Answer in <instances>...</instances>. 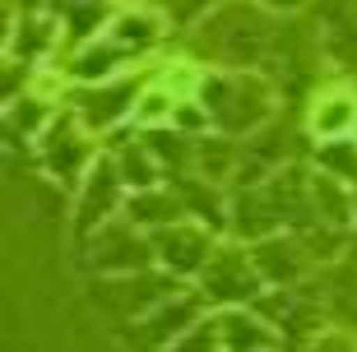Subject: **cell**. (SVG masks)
<instances>
[{"mask_svg": "<svg viewBox=\"0 0 357 352\" xmlns=\"http://www.w3.org/2000/svg\"><path fill=\"white\" fill-rule=\"evenodd\" d=\"M153 250H158L172 269H204V264H209V236L199 232L195 222H176V227H167V232L153 241Z\"/></svg>", "mask_w": 357, "mask_h": 352, "instance_id": "obj_1", "label": "cell"}, {"mask_svg": "<svg viewBox=\"0 0 357 352\" xmlns=\"http://www.w3.org/2000/svg\"><path fill=\"white\" fill-rule=\"evenodd\" d=\"M116 181H121L116 162H98V171L89 176V185H84V195H79V218H84V227H98L102 218H112V204H116Z\"/></svg>", "mask_w": 357, "mask_h": 352, "instance_id": "obj_2", "label": "cell"}, {"mask_svg": "<svg viewBox=\"0 0 357 352\" xmlns=\"http://www.w3.org/2000/svg\"><path fill=\"white\" fill-rule=\"evenodd\" d=\"M218 343H223V352H260L274 343V334H269L260 320H251V315H223V325H218Z\"/></svg>", "mask_w": 357, "mask_h": 352, "instance_id": "obj_3", "label": "cell"}, {"mask_svg": "<svg viewBox=\"0 0 357 352\" xmlns=\"http://www.w3.org/2000/svg\"><path fill=\"white\" fill-rule=\"evenodd\" d=\"M353 98L348 93H325L316 102V112H311V130L320 135V139H330V135H339V130H348L353 125Z\"/></svg>", "mask_w": 357, "mask_h": 352, "instance_id": "obj_4", "label": "cell"}, {"mask_svg": "<svg viewBox=\"0 0 357 352\" xmlns=\"http://www.w3.org/2000/svg\"><path fill=\"white\" fill-rule=\"evenodd\" d=\"M79 158H84V139L75 130H61L52 144H47V162H52V171H56V176H66V181L79 171Z\"/></svg>", "mask_w": 357, "mask_h": 352, "instance_id": "obj_5", "label": "cell"}, {"mask_svg": "<svg viewBox=\"0 0 357 352\" xmlns=\"http://www.w3.org/2000/svg\"><path fill=\"white\" fill-rule=\"evenodd\" d=\"M126 102H130V84H116V89L98 93V98H89V125H107V121L126 116Z\"/></svg>", "mask_w": 357, "mask_h": 352, "instance_id": "obj_6", "label": "cell"}, {"mask_svg": "<svg viewBox=\"0 0 357 352\" xmlns=\"http://www.w3.org/2000/svg\"><path fill=\"white\" fill-rule=\"evenodd\" d=\"M121 181L139 185V190H153V181H158V171H153V158H149V148H126L116 162Z\"/></svg>", "mask_w": 357, "mask_h": 352, "instance_id": "obj_7", "label": "cell"}, {"mask_svg": "<svg viewBox=\"0 0 357 352\" xmlns=\"http://www.w3.org/2000/svg\"><path fill=\"white\" fill-rule=\"evenodd\" d=\"M130 213H135V222H167V218H176V199L172 195H144L130 204Z\"/></svg>", "mask_w": 357, "mask_h": 352, "instance_id": "obj_8", "label": "cell"}, {"mask_svg": "<svg viewBox=\"0 0 357 352\" xmlns=\"http://www.w3.org/2000/svg\"><path fill=\"white\" fill-rule=\"evenodd\" d=\"M353 162H357V158H353V144H344V139H339V144L330 148V153H325V167H339L344 176H357Z\"/></svg>", "mask_w": 357, "mask_h": 352, "instance_id": "obj_9", "label": "cell"}]
</instances>
